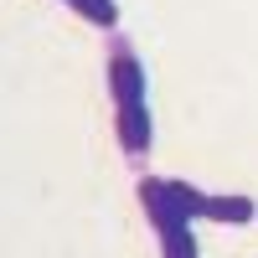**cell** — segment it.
I'll use <instances>...</instances> for the list:
<instances>
[{
	"label": "cell",
	"instance_id": "obj_4",
	"mask_svg": "<svg viewBox=\"0 0 258 258\" xmlns=\"http://www.w3.org/2000/svg\"><path fill=\"white\" fill-rule=\"evenodd\" d=\"M155 238H160V258H202V253H197V232H191V222L165 227V232H155Z\"/></svg>",
	"mask_w": 258,
	"mask_h": 258
},
{
	"label": "cell",
	"instance_id": "obj_3",
	"mask_svg": "<svg viewBox=\"0 0 258 258\" xmlns=\"http://www.w3.org/2000/svg\"><path fill=\"white\" fill-rule=\"evenodd\" d=\"M258 217V202H248L243 191H207L202 202V222H222V227H243Z\"/></svg>",
	"mask_w": 258,
	"mask_h": 258
},
{
	"label": "cell",
	"instance_id": "obj_2",
	"mask_svg": "<svg viewBox=\"0 0 258 258\" xmlns=\"http://www.w3.org/2000/svg\"><path fill=\"white\" fill-rule=\"evenodd\" d=\"M114 140L129 160H145L150 145H155V124H150V109L145 103H119L114 109Z\"/></svg>",
	"mask_w": 258,
	"mask_h": 258
},
{
	"label": "cell",
	"instance_id": "obj_5",
	"mask_svg": "<svg viewBox=\"0 0 258 258\" xmlns=\"http://www.w3.org/2000/svg\"><path fill=\"white\" fill-rule=\"evenodd\" d=\"M68 6L88 21V26H98V31H114L119 26V0H68Z\"/></svg>",
	"mask_w": 258,
	"mask_h": 258
},
{
	"label": "cell",
	"instance_id": "obj_1",
	"mask_svg": "<svg viewBox=\"0 0 258 258\" xmlns=\"http://www.w3.org/2000/svg\"><path fill=\"white\" fill-rule=\"evenodd\" d=\"M109 98H114V109L119 103H145V62L135 57V47L124 36L109 41Z\"/></svg>",
	"mask_w": 258,
	"mask_h": 258
},
{
	"label": "cell",
	"instance_id": "obj_6",
	"mask_svg": "<svg viewBox=\"0 0 258 258\" xmlns=\"http://www.w3.org/2000/svg\"><path fill=\"white\" fill-rule=\"evenodd\" d=\"M170 186V197H176V207L186 212L191 222H202V202H207V191L202 186H191V181H165Z\"/></svg>",
	"mask_w": 258,
	"mask_h": 258
}]
</instances>
